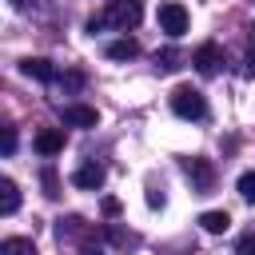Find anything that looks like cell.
Masks as SVG:
<instances>
[{"mask_svg":"<svg viewBox=\"0 0 255 255\" xmlns=\"http://www.w3.org/2000/svg\"><path fill=\"white\" fill-rule=\"evenodd\" d=\"M139 20H143V4H139V0H108V8L88 20V32H100V28L128 32V28H135Z\"/></svg>","mask_w":255,"mask_h":255,"instance_id":"6da1fadb","label":"cell"},{"mask_svg":"<svg viewBox=\"0 0 255 255\" xmlns=\"http://www.w3.org/2000/svg\"><path fill=\"white\" fill-rule=\"evenodd\" d=\"M171 112H175L179 120H207V100H203L199 88L179 84V88L171 92Z\"/></svg>","mask_w":255,"mask_h":255,"instance_id":"7a4b0ae2","label":"cell"},{"mask_svg":"<svg viewBox=\"0 0 255 255\" xmlns=\"http://www.w3.org/2000/svg\"><path fill=\"white\" fill-rule=\"evenodd\" d=\"M159 28H163L171 40H179V36L187 32V8H183V4H175V0L159 4Z\"/></svg>","mask_w":255,"mask_h":255,"instance_id":"3957f363","label":"cell"},{"mask_svg":"<svg viewBox=\"0 0 255 255\" xmlns=\"http://www.w3.org/2000/svg\"><path fill=\"white\" fill-rule=\"evenodd\" d=\"M183 175L191 179L195 191H211V187H215V167H211V159H199V155L183 159Z\"/></svg>","mask_w":255,"mask_h":255,"instance_id":"277c9868","label":"cell"},{"mask_svg":"<svg viewBox=\"0 0 255 255\" xmlns=\"http://www.w3.org/2000/svg\"><path fill=\"white\" fill-rule=\"evenodd\" d=\"M20 72L32 76V80H40V84H56V80H60V72H56L52 60H44V56H28V60H20Z\"/></svg>","mask_w":255,"mask_h":255,"instance_id":"5b68a950","label":"cell"},{"mask_svg":"<svg viewBox=\"0 0 255 255\" xmlns=\"http://www.w3.org/2000/svg\"><path fill=\"white\" fill-rule=\"evenodd\" d=\"M60 120H64L68 128H96V124H100L96 108H88V104H68V108H60Z\"/></svg>","mask_w":255,"mask_h":255,"instance_id":"8992f818","label":"cell"},{"mask_svg":"<svg viewBox=\"0 0 255 255\" xmlns=\"http://www.w3.org/2000/svg\"><path fill=\"white\" fill-rule=\"evenodd\" d=\"M72 183L80 187V191H100L104 187V167L92 159V163H80L76 171H72Z\"/></svg>","mask_w":255,"mask_h":255,"instance_id":"52a82bcc","label":"cell"},{"mask_svg":"<svg viewBox=\"0 0 255 255\" xmlns=\"http://www.w3.org/2000/svg\"><path fill=\"white\" fill-rule=\"evenodd\" d=\"M32 143H36L40 155H60V151H64V131H60V128H44V131H36Z\"/></svg>","mask_w":255,"mask_h":255,"instance_id":"ba28073f","label":"cell"},{"mask_svg":"<svg viewBox=\"0 0 255 255\" xmlns=\"http://www.w3.org/2000/svg\"><path fill=\"white\" fill-rule=\"evenodd\" d=\"M191 64H195L203 76H215V68H219V44H199L195 56H191Z\"/></svg>","mask_w":255,"mask_h":255,"instance_id":"9c48e42d","label":"cell"},{"mask_svg":"<svg viewBox=\"0 0 255 255\" xmlns=\"http://www.w3.org/2000/svg\"><path fill=\"white\" fill-rule=\"evenodd\" d=\"M20 207V187L16 179H0V215H16Z\"/></svg>","mask_w":255,"mask_h":255,"instance_id":"30bf717a","label":"cell"},{"mask_svg":"<svg viewBox=\"0 0 255 255\" xmlns=\"http://www.w3.org/2000/svg\"><path fill=\"white\" fill-rule=\"evenodd\" d=\"M199 227H203L207 235H223V231L231 227V215H227V211H203V215H199Z\"/></svg>","mask_w":255,"mask_h":255,"instance_id":"8fae6325","label":"cell"},{"mask_svg":"<svg viewBox=\"0 0 255 255\" xmlns=\"http://www.w3.org/2000/svg\"><path fill=\"white\" fill-rule=\"evenodd\" d=\"M104 52H108V60H131V56H139V44L135 40H112Z\"/></svg>","mask_w":255,"mask_h":255,"instance_id":"7c38bea8","label":"cell"},{"mask_svg":"<svg viewBox=\"0 0 255 255\" xmlns=\"http://www.w3.org/2000/svg\"><path fill=\"white\" fill-rule=\"evenodd\" d=\"M0 255H36V247H32V239L12 235V239H4V243H0Z\"/></svg>","mask_w":255,"mask_h":255,"instance_id":"4fadbf2b","label":"cell"},{"mask_svg":"<svg viewBox=\"0 0 255 255\" xmlns=\"http://www.w3.org/2000/svg\"><path fill=\"white\" fill-rule=\"evenodd\" d=\"M108 239H112L116 247H139V235H131V231L116 227V223H108Z\"/></svg>","mask_w":255,"mask_h":255,"instance_id":"5bb4252c","label":"cell"},{"mask_svg":"<svg viewBox=\"0 0 255 255\" xmlns=\"http://www.w3.org/2000/svg\"><path fill=\"white\" fill-rule=\"evenodd\" d=\"M235 187H239V195H243V199H247V203H255V171H243V175H239V183H235Z\"/></svg>","mask_w":255,"mask_h":255,"instance_id":"9a60e30c","label":"cell"},{"mask_svg":"<svg viewBox=\"0 0 255 255\" xmlns=\"http://www.w3.org/2000/svg\"><path fill=\"white\" fill-rule=\"evenodd\" d=\"M40 179H44V195H48V199H60V179H56V171H52V167H44V175H40Z\"/></svg>","mask_w":255,"mask_h":255,"instance_id":"2e32d148","label":"cell"},{"mask_svg":"<svg viewBox=\"0 0 255 255\" xmlns=\"http://www.w3.org/2000/svg\"><path fill=\"white\" fill-rule=\"evenodd\" d=\"M175 60H179V52H171V48H167V52H159V56H155V64H159V68H163V72H171V68H179V64H175Z\"/></svg>","mask_w":255,"mask_h":255,"instance_id":"e0dca14e","label":"cell"},{"mask_svg":"<svg viewBox=\"0 0 255 255\" xmlns=\"http://www.w3.org/2000/svg\"><path fill=\"white\" fill-rule=\"evenodd\" d=\"M235 255H255V231H247V235L239 239V247H235Z\"/></svg>","mask_w":255,"mask_h":255,"instance_id":"ac0fdd59","label":"cell"},{"mask_svg":"<svg viewBox=\"0 0 255 255\" xmlns=\"http://www.w3.org/2000/svg\"><path fill=\"white\" fill-rule=\"evenodd\" d=\"M16 151V128H4V155Z\"/></svg>","mask_w":255,"mask_h":255,"instance_id":"d6986e66","label":"cell"},{"mask_svg":"<svg viewBox=\"0 0 255 255\" xmlns=\"http://www.w3.org/2000/svg\"><path fill=\"white\" fill-rule=\"evenodd\" d=\"M147 207H163V191L151 187V191H147Z\"/></svg>","mask_w":255,"mask_h":255,"instance_id":"ffe728a7","label":"cell"},{"mask_svg":"<svg viewBox=\"0 0 255 255\" xmlns=\"http://www.w3.org/2000/svg\"><path fill=\"white\" fill-rule=\"evenodd\" d=\"M104 215H120V199L108 195V199H104Z\"/></svg>","mask_w":255,"mask_h":255,"instance_id":"44dd1931","label":"cell"},{"mask_svg":"<svg viewBox=\"0 0 255 255\" xmlns=\"http://www.w3.org/2000/svg\"><path fill=\"white\" fill-rule=\"evenodd\" d=\"M80 255H104L100 247H92V243H80Z\"/></svg>","mask_w":255,"mask_h":255,"instance_id":"7402d4cb","label":"cell"},{"mask_svg":"<svg viewBox=\"0 0 255 255\" xmlns=\"http://www.w3.org/2000/svg\"><path fill=\"white\" fill-rule=\"evenodd\" d=\"M8 4H12V8H28V0H8Z\"/></svg>","mask_w":255,"mask_h":255,"instance_id":"603a6c76","label":"cell"}]
</instances>
